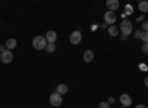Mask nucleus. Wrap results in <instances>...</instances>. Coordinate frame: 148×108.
<instances>
[{
  "instance_id": "nucleus-14",
  "label": "nucleus",
  "mask_w": 148,
  "mask_h": 108,
  "mask_svg": "<svg viewBox=\"0 0 148 108\" xmlns=\"http://www.w3.org/2000/svg\"><path fill=\"white\" fill-rule=\"evenodd\" d=\"M138 8H139L141 12H147L148 10V2L147 0H141V2L138 3Z\"/></svg>"
},
{
  "instance_id": "nucleus-4",
  "label": "nucleus",
  "mask_w": 148,
  "mask_h": 108,
  "mask_svg": "<svg viewBox=\"0 0 148 108\" xmlns=\"http://www.w3.org/2000/svg\"><path fill=\"white\" fill-rule=\"evenodd\" d=\"M0 61L3 64H10L14 61V53H12V51H5L3 53H0Z\"/></svg>"
},
{
  "instance_id": "nucleus-8",
  "label": "nucleus",
  "mask_w": 148,
  "mask_h": 108,
  "mask_svg": "<svg viewBox=\"0 0 148 108\" xmlns=\"http://www.w3.org/2000/svg\"><path fill=\"white\" fill-rule=\"evenodd\" d=\"M45 39H46V42L47 43H55L56 42V39H58V34L55 33V31H47L46 33V36H45Z\"/></svg>"
},
{
  "instance_id": "nucleus-13",
  "label": "nucleus",
  "mask_w": 148,
  "mask_h": 108,
  "mask_svg": "<svg viewBox=\"0 0 148 108\" xmlns=\"http://www.w3.org/2000/svg\"><path fill=\"white\" fill-rule=\"evenodd\" d=\"M107 31H108V34L111 36V37H116V36H119V28L116 27V25H110L108 28H107Z\"/></svg>"
},
{
  "instance_id": "nucleus-2",
  "label": "nucleus",
  "mask_w": 148,
  "mask_h": 108,
  "mask_svg": "<svg viewBox=\"0 0 148 108\" xmlns=\"http://www.w3.org/2000/svg\"><path fill=\"white\" fill-rule=\"evenodd\" d=\"M119 30L121 31V36L127 37V36H130V34H132V31H133L132 22H130L129 19H123V21H121V25H120V28H119Z\"/></svg>"
},
{
  "instance_id": "nucleus-25",
  "label": "nucleus",
  "mask_w": 148,
  "mask_h": 108,
  "mask_svg": "<svg viewBox=\"0 0 148 108\" xmlns=\"http://www.w3.org/2000/svg\"><path fill=\"white\" fill-rule=\"evenodd\" d=\"M3 52H5V46L0 44V53H3Z\"/></svg>"
},
{
  "instance_id": "nucleus-24",
  "label": "nucleus",
  "mask_w": 148,
  "mask_h": 108,
  "mask_svg": "<svg viewBox=\"0 0 148 108\" xmlns=\"http://www.w3.org/2000/svg\"><path fill=\"white\" fill-rule=\"evenodd\" d=\"M139 68H141V70H147V65H145V64H141Z\"/></svg>"
},
{
  "instance_id": "nucleus-5",
  "label": "nucleus",
  "mask_w": 148,
  "mask_h": 108,
  "mask_svg": "<svg viewBox=\"0 0 148 108\" xmlns=\"http://www.w3.org/2000/svg\"><path fill=\"white\" fill-rule=\"evenodd\" d=\"M116 19H117V16H116V14L114 12H110V10H107L105 14H104V21H105V24L108 25H113V24L116 22Z\"/></svg>"
},
{
  "instance_id": "nucleus-1",
  "label": "nucleus",
  "mask_w": 148,
  "mask_h": 108,
  "mask_svg": "<svg viewBox=\"0 0 148 108\" xmlns=\"http://www.w3.org/2000/svg\"><path fill=\"white\" fill-rule=\"evenodd\" d=\"M46 46H47V42L43 36H36L33 39V47L36 51H43V49H46Z\"/></svg>"
},
{
  "instance_id": "nucleus-9",
  "label": "nucleus",
  "mask_w": 148,
  "mask_h": 108,
  "mask_svg": "<svg viewBox=\"0 0 148 108\" xmlns=\"http://www.w3.org/2000/svg\"><path fill=\"white\" fill-rule=\"evenodd\" d=\"M119 6H120L119 0H108V2H107V8H108V10H110V12L117 10V9H119Z\"/></svg>"
},
{
  "instance_id": "nucleus-6",
  "label": "nucleus",
  "mask_w": 148,
  "mask_h": 108,
  "mask_svg": "<svg viewBox=\"0 0 148 108\" xmlns=\"http://www.w3.org/2000/svg\"><path fill=\"white\" fill-rule=\"evenodd\" d=\"M80 42H82V33H80V31H73V33L70 34V43H73V44H80Z\"/></svg>"
},
{
  "instance_id": "nucleus-22",
  "label": "nucleus",
  "mask_w": 148,
  "mask_h": 108,
  "mask_svg": "<svg viewBox=\"0 0 148 108\" xmlns=\"http://www.w3.org/2000/svg\"><path fill=\"white\" fill-rule=\"evenodd\" d=\"M135 108H148V107H147V105H144V104H139V105H136Z\"/></svg>"
},
{
  "instance_id": "nucleus-17",
  "label": "nucleus",
  "mask_w": 148,
  "mask_h": 108,
  "mask_svg": "<svg viewBox=\"0 0 148 108\" xmlns=\"http://www.w3.org/2000/svg\"><path fill=\"white\" fill-rule=\"evenodd\" d=\"M98 108H110V104L108 102H99L98 104Z\"/></svg>"
},
{
  "instance_id": "nucleus-3",
  "label": "nucleus",
  "mask_w": 148,
  "mask_h": 108,
  "mask_svg": "<svg viewBox=\"0 0 148 108\" xmlns=\"http://www.w3.org/2000/svg\"><path fill=\"white\" fill-rule=\"evenodd\" d=\"M49 102H51L53 107H59L61 104H62V96H61L59 93L53 92V93H51V96H49Z\"/></svg>"
},
{
  "instance_id": "nucleus-11",
  "label": "nucleus",
  "mask_w": 148,
  "mask_h": 108,
  "mask_svg": "<svg viewBox=\"0 0 148 108\" xmlns=\"http://www.w3.org/2000/svg\"><path fill=\"white\" fill-rule=\"evenodd\" d=\"M67 92H68V86L64 85V83H61V85L56 86V93H59L61 96H62V95H65Z\"/></svg>"
},
{
  "instance_id": "nucleus-7",
  "label": "nucleus",
  "mask_w": 148,
  "mask_h": 108,
  "mask_svg": "<svg viewBox=\"0 0 148 108\" xmlns=\"http://www.w3.org/2000/svg\"><path fill=\"white\" fill-rule=\"evenodd\" d=\"M120 102H121V107H130L132 105V98H130V95L127 93H123L121 96H120Z\"/></svg>"
},
{
  "instance_id": "nucleus-16",
  "label": "nucleus",
  "mask_w": 148,
  "mask_h": 108,
  "mask_svg": "<svg viewBox=\"0 0 148 108\" xmlns=\"http://www.w3.org/2000/svg\"><path fill=\"white\" fill-rule=\"evenodd\" d=\"M141 40H142L144 43H148V33H147V31H142V34H141Z\"/></svg>"
},
{
  "instance_id": "nucleus-19",
  "label": "nucleus",
  "mask_w": 148,
  "mask_h": 108,
  "mask_svg": "<svg viewBox=\"0 0 148 108\" xmlns=\"http://www.w3.org/2000/svg\"><path fill=\"white\" fill-rule=\"evenodd\" d=\"M142 52L144 53H148V43H144L142 44Z\"/></svg>"
},
{
  "instance_id": "nucleus-26",
  "label": "nucleus",
  "mask_w": 148,
  "mask_h": 108,
  "mask_svg": "<svg viewBox=\"0 0 148 108\" xmlns=\"http://www.w3.org/2000/svg\"><path fill=\"white\" fill-rule=\"evenodd\" d=\"M145 86L148 87V77H145Z\"/></svg>"
},
{
  "instance_id": "nucleus-21",
  "label": "nucleus",
  "mask_w": 148,
  "mask_h": 108,
  "mask_svg": "<svg viewBox=\"0 0 148 108\" xmlns=\"http://www.w3.org/2000/svg\"><path fill=\"white\" fill-rule=\"evenodd\" d=\"M126 8H127V9H126V12H127V14H132V8H130V5H127Z\"/></svg>"
},
{
  "instance_id": "nucleus-18",
  "label": "nucleus",
  "mask_w": 148,
  "mask_h": 108,
  "mask_svg": "<svg viewBox=\"0 0 148 108\" xmlns=\"http://www.w3.org/2000/svg\"><path fill=\"white\" fill-rule=\"evenodd\" d=\"M141 34H142V31H141V30L135 31V39H138V40H139V39H141Z\"/></svg>"
},
{
  "instance_id": "nucleus-27",
  "label": "nucleus",
  "mask_w": 148,
  "mask_h": 108,
  "mask_svg": "<svg viewBox=\"0 0 148 108\" xmlns=\"http://www.w3.org/2000/svg\"><path fill=\"white\" fill-rule=\"evenodd\" d=\"M121 108H126V107H121Z\"/></svg>"
},
{
  "instance_id": "nucleus-20",
  "label": "nucleus",
  "mask_w": 148,
  "mask_h": 108,
  "mask_svg": "<svg viewBox=\"0 0 148 108\" xmlns=\"http://www.w3.org/2000/svg\"><path fill=\"white\" fill-rule=\"evenodd\" d=\"M142 31H147V33H148V22H147V21L142 24Z\"/></svg>"
},
{
  "instance_id": "nucleus-10",
  "label": "nucleus",
  "mask_w": 148,
  "mask_h": 108,
  "mask_svg": "<svg viewBox=\"0 0 148 108\" xmlns=\"http://www.w3.org/2000/svg\"><path fill=\"white\" fill-rule=\"evenodd\" d=\"M83 61H84V62L93 61V51H90V49L84 51V53H83Z\"/></svg>"
},
{
  "instance_id": "nucleus-15",
  "label": "nucleus",
  "mask_w": 148,
  "mask_h": 108,
  "mask_svg": "<svg viewBox=\"0 0 148 108\" xmlns=\"http://www.w3.org/2000/svg\"><path fill=\"white\" fill-rule=\"evenodd\" d=\"M55 49H56V44H55V43H47V46H46V51H47L49 53L55 52Z\"/></svg>"
},
{
  "instance_id": "nucleus-12",
  "label": "nucleus",
  "mask_w": 148,
  "mask_h": 108,
  "mask_svg": "<svg viewBox=\"0 0 148 108\" xmlns=\"http://www.w3.org/2000/svg\"><path fill=\"white\" fill-rule=\"evenodd\" d=\"M16 44H18V43H16L15 39H8L5 46H6V49H8V51H12V49H15V47H16Z\"/></svg>"
},
{
  "instance_id": "nucleus-23",
  "label": "nucleus",
  "mask_w": 148,
  "mask_h": 108,
  "mask_svg": "<svg viewBox=\"0 0 148 108\" xmlns=\"http://www.w3.org/2000/svg\"><path fill=\"white\" fill-rule=\"evenodd\" d=\"M114 102V98L113 96H110V99H108V104H113Z\"/></svg>"
}]
</instances>
